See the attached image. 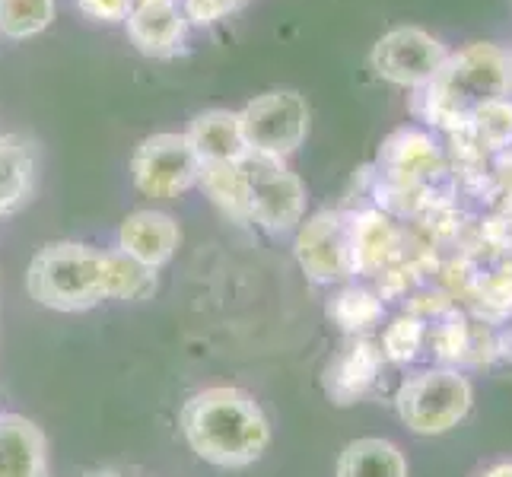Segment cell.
<instances>
[{
  "mask_svg": "<svg viewBox=\"0 0 512 477\" xmlns=\"http://www.w3.org/2000/svg\"><path fill=\"white\" fill-rule=\"evenodd\" d=\"M194 156L201 159V166H220V163H239L249 153L242 137L239 112L229 109H207L191 118L185 131Z\"/></svg>",
  "mask_w": 512,
  "mask_h": 477,
  "instance_id": "2e32d148",
  "label": "cell"
},
{
  "mask_svg": "<svg viewBox=\"0 0 512 477\" xmlns=\"http://www.w3.org/2000/svg\"><path fill=\"white\" fill-rule=\"evenodd\" d=\"M446 58H449L446 45L427 29L395 26L385 35H379L373 55H369V67L385 83L404 86V90H420V86H427L436 77V70L443 67Z\"/></svg>",
  "mask_w": 512,
  "mask_h": 477,
  "instance_id": "30bf717a",
  "label": "cell"
},
{
  "mask_svg": "<svg viewBox=\"0 0 512 477\" xmlns=\"http://www.w3.org/2000/svg\"><path fill=\"white\" fill-rule=\"evenodd\" d=\"M497 360L512 363V328H500L497 331Z\"/></svg>",
  "mask_w": 512,
  "mask_h": 477,
  "instance_id": "4316f807",
  "label": "cell"
},
{
  "mask_svg": "<svg viewBox=\"0 0 512 477\" xmlns=\"http://www.w3.org/2000/svg\"><path fill=\"white\" fill-rule=\"evenodd\" d=\"M109 249L86 242H51L35 252L26 293L51 312H86L109 299Z\"/></svg>",
  "mask_w": 512,
  "mask_h": 477,
  "instance_id": "277c9868",
  "label": "cell"
},
{
  "mask_svg": "<svg viewBox=\"0 0 512 477\" xmlns=\"http://www.w3.org/2000/svg\"><path fill=\"white\" fill-rule=\"evenodd\" d=\"M179 4L191 26H214L226 20L229 13H236L242 4H249V0H179Z\"/></svg>",
  "mask_w": 512,
  "mask_h": 477,
  "instance_id": "d4e9b609",
  "label": "cell"
},
{
  "mask_svg": "<svg viewBox=\"0 0 512 477\" xmlns=\"http://www.w3.org/2000/svg\"><path fill=\"white\" fill-rule=\"evenodd\" d=\"M385 369V357H382V347L379 341H373L369 334L363 338H347L344 347L334 353L325 366V395L347 408V404H357L360 398H366L373 392V385L379 382Z\"/></svg>",
  "mask_w": 512,
  "mask_h": 477,
  "instance_id": "7c38bea8",
  "label": "cell"
},
{
  "mask_svg": "<svg viewBox=\"0 0 512 477\" xmlns=\"http://www.w3.org/2000/svg\"><path fill=\"white\" fill-rule=\"evenodd\" d=\"M293 255L303 274L319 287H341L357 277L353 264L350 210L325 207L296 226Z\"/></svg>",
  "mask_w": 512,
  "mask_h": 477,
  "instance_id": "52a82bcc",
  "label": "cell"
},
{
  "mask_svg": "<svg viewBox=\"0 0 512 477\" xmlns=\"http://www.w3.org/2000/svg\"><path fill=\"white\" fill-rule=\"evenodd\" d=\"M55 23V0H0V35L23 42Z\"/></svg>",
  "mask_w": 512,
  "mask_h": 477,
  "instance_id": "603a6c76",
  "label": "cell"
},
{
  "mask_svg": "<svg viewBox=\"0 0 512 477\" xmlns=\"http://www.w3.org/2000/svg\"><path fill=\"white\" fill-rule=\"evenodd\" d=\"M509 223H512V220H509ZM509 242H512V226H509Z\"/></svg>",
  "mask_w": 512,
  "mask_h": 477,
  "instance_id": "f546056e",
  "label": "cell"
},
{
  "mask_svg": "<svg viewBox=\"0 0 512 477\" xmlns=\"http://www.w3.org/2000/svg\"><path fill=\"white\" fill-rule=\"evenodd\" d=\"M125 29L140 55L175 58L179 51H185L191 23L179 0H131Z\"/></svg>",
  "mask_w": 512,
  "mask_h": 477,
  "instance_id": "8fae6325",
  "label": "cell"
},
{
  "mask_svg": "<svg viewBox=\"0 0 512 477\" xmlns=\"http://www.w3.org/2000/svg\"><path fill=\"white\" fill-rule=\"evenodd\" d=\"M131 179L144 198L172 201L198 185L201 159L194 156L185 134L160 131L137 144L131 156Z\"/></svg>",
  "mask_w": 512,
  "mask_h": 477,
  "instance_id": "9c48e42d",
  "label": "cell"
},
{
  "mask_svg": "<svg viewBox=\"0 0 512 477\" xmlns=\"http://www.w3.org/2000/svg\"><path fill=\"white\" fill-rule=\"evenodd\" d=\"M109 299H125V303H140L156 293V271L144 268L140 261L125 255L121 249H109Z\"/></svg>",
  "mask_w": 512,
  "mask_h": 477,
  "instance_id": "cb8c5ba5",
  "label": "cell"
},
{
  "mask_svg": "<svg viewBox=\"0 0 512 477\" xmlns=\"http://www.w3.org/2000/svg\"><path fill=\"white\" fill-rule=\"evenodd\" d=\"M373 182V207L388 217H417L449 198L452 169L433 134L401 128L379 147Z\"/></svg>",
  "mask_w": 512,
  "mask_h": 477,
  "instance_id": "3957f363",
  "label": "cell"
},
{
  "mask_svg": "<svg viewBox=\"0 0 512 477\" xmlns=\"http://www.w3.org/2000/svg\"><path fill=\"white\" fill-rule=\"evenodd\" d=\"M334 477H408V458L392 439L363 436L344 446Z\"/></svg>",
  "mask_w": 512,
  "mask_h": 477,
  "instance_id": "ac0fdd59",
  "label": "cell"
},
{
  "mask_svg": "<svg viewBox=\"0 0 512 477\" xmlns=\"http://www.w3.org/2000/svg\"><path fill=\"white\" fill-rule=\"evenodd\" d=\"M328 318L347 334V338H363V334L382 325L385 303L376 290L341 284V290L328 299Z\"/></svg>",
  "mask_w": 512,
  "mask_h": 477,
  "instance_id": "d6986e66",
  "label": "cell"
},
{
  "mask_svg": "<svg viewBox=\"0 0 512 477\" xmlns=\"http://www.w3.org/2000/svg\"><path fill=\"white\" fill-rule=\"evenodd\" d=\"M350 229H353V264L357 277H379L392 264H398L408 249V239L398 229L395 217H388L379 207H360L350 210Z\"/></svg>",
  "mask_w": 512,
  "mask_h": 477,
  "instance_id": "4fadbf2b",
  "label": "cell"
},
{
  "mask_svg": "<svg viewBox=\"0 0 512 477\" xmlns=\"http://www.w3.org/2000/svg\"><path fill=\"white\" fill-rule=\"evenodd\" d=\"M77 10L93 23H125L131 13V0H77Z\"/></svg>",
  "mask_w": 512,
  "mask_h": 477,
  "instance_id": "484cf974",
  "label": "cell"
},
{
  "mask_svg": "<svg viewBox=\"0 0 512 477\" xmlns=\"http://www.w3.org/2000/svg\"><path fill=\"white\" fill-rule=\"evenodd\" d=\"M198 188L207 194L214 207L233 223H249V185H245L242 159L239 163L201 166Z\"/></svg>",
  "mask_w": 512,
  "mask_h": 477,
  "instance_id": "ffe728a7",
  "label": "cell"
},
{
  "mask_svg": "<svg viewBox=\"0 0 512 477\" xmlns=\"http://www.w3.org/2000/svg\"><path fill=\"white\" fill-rule=\"evenodd\" d=\"M245 185H249V223L268 236L296 233L306 220V185L287 166V159L245 153L242 156Z\"/></svg>",
  "mask_w": 512,
  "mask_h": 477,
  "instance_id": "8992f818",
  "label": "cell"
},
{
  "mask_svg": "<svg viewBox=\"0 0 512 477\" xmlns=\"http://www.w3.org/2000/svg\"><path fill=\"white\" fill-rule=\"evenodd\" d=\"M458 137H465L468 144L484 153V156H503L512 150V96L487 102L484 109H478L468 125L458 131Z\"/></svg>",
  "mask_w": 512,
  "mask_h": 477,
  "instance_id": "44dd1931",
  "label": "cell"
},
{
  "mask_svg": "<svg viewBox=\"0 0 512 477\" xmlns=\"http://www.w3.org/2000/svg\"><path fill=\"white\" fill-rule=\"evenodd\" d=\"M188 449L214 468H249L271 446V420L261 404L236 385L194 392L179 414Z\"/></svg>",
  "mask_w": 512,
  "mask_h": 477,
  "instance_id": "6da1fadb",
  "label": "cell"
},
{
  "mask_svg": "<svg viewBox=\"0 0 512 477\" xmlns=\"http://www.w3.org/2000/svg\"><path fill=\"white\" fill-rule=\"evenodd\" d=\"M249 153L290 159L309 137V102L296 90H268L239 112Z\"/></svg>",
  "mask_w": 512,
  "mask_h": 477,
  "instance_id": "ba28073f",
  "label": "cell"
},
{
  "mask_svg": "<svg viewBox=\"0 0 512 477\" xmlns=\"http://www.w3.org/2000/svg\"><path fill=\"white\" fill-rule=\"evenodd\" d=\"M427 334H430V325L427 318H420L414 312H404L398 318H392V322L385 325L382 331V357L385 363H414L423 357V350H427Z\"/></svg>",
  "mask_w": 512,
  "mask_h": 477,
  "instance_id": "7402d4cb",
  "label": "cell"
},
{
  "mask_svg": "<svg viewBox=\"0 0 512 477\" xmlns=\"http://www.w3.org/2000/svg\"><path fill=\"white\" fill-rule=\"evenodd\" d=\"M484 477H512V462H500V465H493Z\"/></svg>",
  "mask_w": 512,
  "mask_h": 477,
  "instance_id": "f1b7e54d",
  "label": "cell"
},
{
  "mask_svg": "<svg viewBox=\"0 0 512 477\" xmlns=\"http://www.w3.org/2000/svg\"><path fill=\"white\" fill-rule=\"evenodd\" d=\"M497 172L506 179V185L512 188V150L509 153H503L500 159H497Z\"/></svg>",
  "mask_w": 512,
  "mask_h": 477,
  "instance_id": "83f0119b",
  "label": "cell"
},
{
  "mask_svg": "<svg viewBox=\"0 0 512 477\" xmlns=\"http://www.w3.org/2000/svg\"><path fill=\"white\" fill-rule=\"evenodd\" d=\"M474 385L458 366L417 369L398 385L395 411L417 436H443L471 414Z\"/></svg>",
  "mask_w": 512,
  "mask_h": 477,
  "instance_id": "5b68a950",
  "label": "cell"
},
{
  "mask_svg": "<svg viewBox=\"0 0 512 477\" xmlns=\"http://www.w3.org/2000/svg\"><path fill=\"white\" fill-rule=\"evenodd\" d=\"M182 245V229L163 210H134L118 226V249L150 271H160Z\"/></svg>",
  "mask_w": 512,
  "mask_h": 477,
  "instance_id": "5bb4252c",
  "label": "cell"
},
{
  "mask_svg": "<svg viewBox=\"0 0 512 477\" xmlns=\"http://www.w3.org/2000/svg\"><path fill=\"white\" fill-rule=\"evenodd\" d=\"M39 175V150L23 134H0V217L29 204Z\"/></svg>",
  "mask_w": 512,
  "mask_h": 477,
  "instance_id": "e0dca14e",
  "label": "cell"
},
{
  "mask_svg": "<svg viewBox=\"0 0 512 477\" xmlns=\"http://www.w3.org/2000/svg\"><path fill=\"white\" fill-rule=\"evenodd\" d=\"M506 96H512V58L500 45L474 42L449 55L436 77L420 86L414 112L430 128L458 134L474 112Z\"/></svg>",
  "mask_w": 512,
  "mask_h": 477,
  "instance_id": "7a4b0ae2",
  "label": "cell"
},
{
  "mask_svg": "<svg viewBox=\"0 0 512 477\" xmlns=\"http://www.w3.org/2000/svg\"><path fill=\"white\" fill-rule=\"evenodd\" d=\"M99 477H112V474H99Z\"/></svg>",
  "mask_w": 512,
  "mask_h": 477,
  "instance_id": "4dcf8cb0",
  "label": "cell"
},
{
  "mask_svg": "<svg viewBox=\"0 0 512 477\" xmlns=\"http://www.w3.org/2000/svg\"><path fill=\"white\" fill-rule=\"evenodd\" d=\"M0 477H51L48 439L23 414H0Z\"/></svg>",
  "mask_w": 512,
  "mask_h": 477,
  "instance_id": "9a60e30c",
  "label": "cell"
}]
</instances>
